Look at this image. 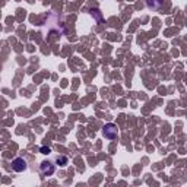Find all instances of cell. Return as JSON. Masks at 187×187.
I'll return each instance as SVG.
<instances>
[{"label":"cell","instance_id":"3957f363","mask_svg":"<svg viewBox=\"0 0 187 187\" xmlns=\"http://www.w3.org/2000/svg\"><path fill=\"white\" fill-rule=\"evenodd\" d=\"M26 161L23 159V158H15L13 159V162H12V168L16 171V173H22L26 170Z\"/></svg>","mask_w":187,"mask_h":187},{"label":"cell","instance_id":"6da1fadb","mask_svg":"<svg viewBox=\"0 0 187 187\" xmlns=\"http://www.w3.org/2000/svg\"><path fill=\"white\" fill-rule=\"evenodd\" d=\"M102 134H104V137H107L108 140H114V139L117 137V134H119V129H117L116 124L108 123V124L104 126V129H102Z\"/></svg>","mask_w":187,"mask_h":187},{"label":"cell","instance_id":"277c9868","mask_svg":"<svg viewBox=\"0 0 187 187\" xmlns=\"http://www.w3.org/2000/svg\"><path fill=\"white\" fill-rule=\"evenodd\" d=\"M56 162H57V165H59V167H66L67 162H69V159H67V156H63V155H60V156H57Z\"/></svg>","mask_w":187,"mask_h":187},{"label":"cell","instance_id":"7a4b0ae2","mask_svg":"<svg viewBox=\"0 0 187 187\" xmlns=\"http://www.w3.org/2000/svg\"><path fill=\"white\" fill-rule=\"evenodd\" d=\"M40 171L43 176H53L54 174V165L50 161H43L40 165Z\"/></svg>","mask_w":187,"mask_h":187},{"label":"cell","instance_id":"5b68a950","mask_svg":"<svg viewBox=\"0 0 187 187\" xmlns=\"http://www.w3.org/2000/svg\"><path fill=\"white\" fill-rule=\"evenodd\" d=\"M41 152L45 154V155H48L50 152H51V149H50V148H45V146H43V148H41Z\"/></svg>","mask_w":187,"mask_h":187}]
</instances>
